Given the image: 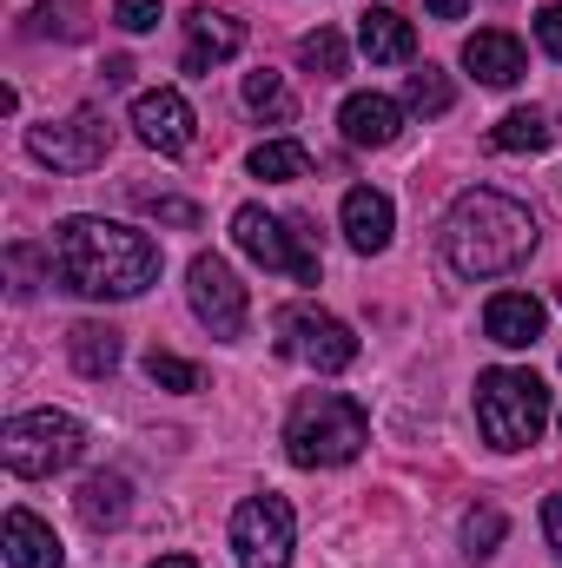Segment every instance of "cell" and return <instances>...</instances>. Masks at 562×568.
Listing matches in <instances>:
<instances>
[{
  "mask_svg": "<svg viewBox=\"0 0 562 568\" xmlns=\"http://www.w3.org/2000/svg\"><path fill=\"white\" fill-rule=\"evenodd\" d=\"M47 258L53 278L80 297H140L145 284H159V245L113 219H60Z\"/></svg>",
  "mask_w": 562,
  "mask_h": 568,
  "instance_id": "6da1fadb",
  "label": "cell"
},
{
  "mask_svg": "<svg viewBox=\"0 0 562 568\" xmlns=\"http://www.w3.org/2000/svg\"><path fill=\"white\" fill-rule=\"evenodd\" d=\"M536 252V212L516 205L510 192H463L443 219V258L456 278H510Z\"/></svg>",
  "mask_w": 562,
  "mask_h": 568,
  "instance_id": "7a4b0ae2",
  "label": "cell"
},
{
  "mask_svg": "<svg viewBox=\"0 0 562 568\" xmlns=\"http://www.w3.org/2000/svg\"><path fill=\"white\" fill-rule=\"evenodd\" d=\"M371 443V410L344 390H304L284 417V456L298 469H338Z\"/></svg>",
  "mask_w": 562,
  "mask_h": 568,
  "instance_id": "3957f363",
  "label": "cell"
},
{
  "mask_svg": "<svg viewBox=\"0 0 562 568\" xmlns=\"http://www.w3.org/2000/svg\"><path fill=\"white\" fill-rule=\"evenodd\" d=\"M550 424V390L536 371H483L476 377V429L490 449H530Z\"/></svg>",
  "mask_w": 562,
  "mask_h": 568,
  "instance_id": "277c9868",
  "label": "cell"
},
{
  "mask_svg": "<svg viewBox=\"0 0 562 568\" xmlns=\"http://www.w3.org/2000/svg\"><path fill=\"white\" fill-rule=\"evenodd\" d=\"M80 456H87V429L73 424L67 410H27V417H13V424L0 429V463L13 476H27V483L60 476Z\"/></svg>",
  "mask_w": 562,
  "mask_h": 568,
  "instance_id": "5b68a950",
  "label": "cell"
},
{
  "mask_svg": "<svg viewBox=\"0 0 562 568\" xmlns=\"http://www.w3.org/2000/svg\"><path fill=\"white\" fill-rule=\"evenodd\" d=\"M279 351L284 357H298L304 371H324V377H338V371L358 364V337H351V324L331 317V311H318V304H284L279 311Z\"/></svg>",
  "mask_w": 562,
  "mask_h": 568,
  "instance_id": "8992f818",
  "label": "cell"
},
{
  "mask_svg": "<svg viewBox=\"0 0 562 568\" xmlns=\"http://www.w3.org/2000/svg\"><path fill=\"white\" fill-rule=\"evenodd\" d=\"M291 542H298V516L284 496H245L232 509V556L239 568H291Z\"/></svg>",
  "mask_w": 562,
  "mask_h": 568,
  "instance_id": "52a82bcc",
  "label": "cell"
},
{
  "mask_svg": "<svg viewBox=\"0 0 562 568\" xmlns=\"http://www.w3.org/2000/svg\"><path fill=\"white\" fill-rule=\"evenodd\" d=\"M232 239H239V252H245L252 265H265V272H291V278L318 284V252L304 245L298 225L272 219L265 205H239V212H232Z\"/></svg>",
  "mask_w": 562,
  "mask_h": 568,
  "instance_id": "ba28073f",
  "label": "cell"
},
{
  "mask_svg": "<svg viewBox=\"0 0 562 568\" xmlns=\"http://www.w3.org/2000/svg\"><path fill=\"white\" fill-rule=\"evenodd\" d=\"M185 297H192V311H199V324H205L212 337H239L245 317H252L245 284H239V272H232L219 252H199V258L185 265Z\"/></svg>",
  "mask_w": 562,
  "mask_h": 568,
  "instance_id": "9c48e42d",
  "label": "cell"
},
{
  "mask_svg": "<svg viewBox=\"0 0 562 568\" xmlns=\"http://www.w3.org/2000/svg\"><path fill=\"white\" fill-rule=\"evenodd\" d=\"M27 152L40 159V165H53V172H93V165H107V152H113V126L87 106V113H73V120H47V126H27Z\"/></svg>",
  "mask_w": 562,
  "mask_h": 568,
  "instance_id": "30bf717a",
  "label": "cell"
},
{
  "mask_svg": "<svg viewBox=\"0 0 562 568\" xmlns=\"http://www.w3.org/2000/svg\"><path fill=\"white\" fill-rule=\"evenodd\" d=\"M192 106H185V93H172V87H152L133 100V133H140L152 152H185L192 145Z\"/></svg>",
  "mask_w": 562,
  "mask_h": 568,
  "instance_id": "8fae6325",
  "label": "cell"
},
{
  "mask_svg": "<svg viewBox=\"0 0 562 568\" xmlns=\"http://www.w3.org/2000/svg\"><path fill=\"white\" fill-rule=\"evenodd\" d=\"M239 47H245V20L199 7V13L185 20V53H179V67H185V73H212V67H225Z\"/></svg>",
  "mask_w": 562,
  "mask_h": 568,
  "instance_id": "7c38bea8",
  "label": "cell"
},
{
  "mask_svg": "<svg viewBox=\"0 0 562 568\" xmlns=\"http://www.w3.org/2000/svg\"><path fill=\"white\" fill-rule=\"evenodd\" d=\"M463 67H470L483 87H516L530 60H523V40H516L510 27H483V33L463 40Z\"/></svg>",
  "mask_w": 562,
  "mask_h": 568,
  "instance_id": "4fadbf2b",
  "label": "cell"
},
{
  "mask_svg": "<svg viewBox=\"0 0 562 568\" xmlns=\"http://www.w3.org/2000/svg\"><path fill=\"white\" fill-rule=\"evenodd\" d=\"M483 331H490V344H503V351H530V344L543 337V304H536L530 291H496V297L483 304Z\"/></svg>",
  "mask_w": 562,
  "mask_h": 568,
  "instance_id": "5bb4252c",
  "label": "cell"
},
{
  "mask_svg": "<svg viewBox=\"0 0 562 568\" xmlns=\"http://www.w3.org/2000/svg\"><path fill=\"white\" fill-rule=\"evenodd\" d=\"M0 549H7V562L13 568H60L67 562L60 536H53L33 509H7V523H0Z\"/></svg>",
  "mask_w": 562,
  "mask_h": 568,
  "instance_id": "9a60e30c",
  "label": "cell"
},
{
  "mask_svg": "<svg viewBox=\"0 0 562 568\" xmlns=\"http://www.w3.org/2000/svg\"><path fill=\"white\" fill-rule=\"evenodd\" d=\"M391 225H398V212H391V199L384 192H371V185H351L344 192V239H351V252H384L391 245Z\"/></svg>",
  "mask_w": 562,
  "mask_h": 568,
  "instance_id": "2e32d148",
  "label": "cell"
},
{
  "mask_svg": "<svg viewBox=\"0 0 562 568\" xmlns=\"http://www.w3.org/2000/svg\"><path fill=\"white\" fill-rule=\"evenodd\" d=\"M338 126H344L351 145H391L404 133V106L384 100V93H351V100L338 106Z\"/></svg>",
  "mask_w": 562,
  "mask_h": 568,
  "instance_id": "e0dca14e",
  "label": "cell"
},
{
  "mask_svg": "<svg viewBox=\"0 0 562 568\" xmlns=\"http://www.w3.org/2000/svg\"><path fill=\"white\" fill-rule=\"evenodd\" d=\"M358 47H364L378 67H404V60L418 53V27H411L404 13H391V7H371V13H358Z\"/></svg>",
  "mask_w": 562,
  "mask_h": 568,
  "instance_id": "ac0fdd59",
  "label": "cell"
},
{
  "mask_svg": "<svg viewBox=\"0 0 562 568\" xmlns=\"http://www.w3.org/2000/svg\"><path fill=\"white\" fill-rule=\"evenodd\" d=\"M73 509H80V523L93 536H107V529H120L133 516V483L127 476H87L80 496H73Z\"/></svg>",
  "mask_w": 562,
  "mask_h": 568,
  "instance_id": "d6986e66",
  "label": "cell"
},
{
  "mask_svg": "<svg viewBox=\"0 0 562 568\" xmlns=\"http://www.w3.org/2000/svg\"><path fill=\"white\" fill-rule=\"evenodd\" d=\"M67 357H73L80 377H113V371H120V331L87 317V324L67 331Z\"/></svg>",
  "mask_w": 562,
  "mask_h": 568,
  "instance_id": "ffe728a7",
  "label": "cell"
},
{
  "mask_svg": "<svg viewBox=\"0 0 562 568\" xmlns=\"http://www.w3.org/2000/svg\"><path fill=\"white\" fill-rule=\"evenodd\" d=\"M252 179H265V185H291V179H311V152L298 140H265L252 145Z\"/></svg>",
  "mask_w": 562,
  "mask_h": 568,
  "instance_id": "44dd1931",
  "label": "cell"
},
{
  "mask_svg": "<svg viewBox=\"0 0 562 568\" xmlns=\"http://www.w3.org/2000/svg\"><path fill=\"white\" fill-rule=\"evenodd\" d=\"M298 67H304V73H318V80H338V73L351 67V47H344V33H338V27H318V33H304V40H298Z\"/></svg>",
  "mask_w": 562,
  "mask_h": 568,
  "instance_id": "7402d4cb",
  "label": "cell"
},
{
  "mask_svg": "<svg viewBox=\"0 0 562 568\" xmlns=\"http://www.w3.org/2000/svg\"><path fill=\"white\" fill-rule=\"evenodd\" d=\"M490 145H496V152H543V145H550V120H543L536 106H516V113L496 120Z\"/></svg>",
  "mask_w": 562,
  "mask_h": 568,
  "instance_id": "603a6c76",
  "label": "cell"
},
{
  "mask_svg": "<svg viewBox=\"0 0 562 568\" xmlns=\"http://www.w3.org/2000/svg\"><path fill=\"white\" fill-rule=\"evenodd\" d=\"M245 106H252L259 120H272V126H291V120H298V100L284 93V80L279 73H265V67L245 73Z\"/></svg>",
  "mask_w": 562,
  "mask_h": 568,
  "instance_id": "cb8c5ba5",
  "label": "cell"
},
{
  "mask_svg": "<svg viewBox=\"0 0 562 568\" xmlns=\"http://www.w3.org/2000/svg\"><path fill=\"white\" fill-rule=\"evenodd\" d=\"M450 100H456V93H450L443 67H418V73L404 80V106L423 113V120H443V113H450Z\"/></svg>",
  "mask_w": 562,
  "mask_h": 568,
  "instance_id": "d4e9b609",
  "label": "cell"
},
{
  "mask_svg": "<svg viewBox=\"0 0 562 568\" xmlns=\"http://www.w3.org/2000/svg\"><path fill=\"white\" fill-rule=\"evenodd\" d=\"M145 377H152L159 390H179V397H185V390H205V371L185 364V357H172V351H152V357H145Z\"/></svg>",
  "mask_w": 562,
  "mask_h": 568,
  "instance_id": "484cf974",
  "label": "cell"
},
{
  "mask_svg": "<svg viewBox=\"0 0 562 568\" xmlns=\"http://www.w3.org/2000/svg\"><path fill=\"white\" fill-rule=\"evenodd\" d=\"M33 33L87 40V7H80V0H40V7H33Z\"/></svg>",
  "mask_w": 562,
  "mask_h": 568,
  "instance_id": "4316f807",
  "label": "cell"
},
{
  "mask_svg": "<svg viewBox=\"0 0 562 568\" xmlns=\"http://www.w3.org/2000/svg\"><path fill=\"white\" fill-rule=\"evenodd\" d=\"M503 536H510L503 509H490V503H483V509H470V516H463V549H470V556H496V542H503Z\"/></svg>",
  "mask_w": 562,
  "mask_h": 568,
  "instance_id": "83f0119b",
  "label": "cell"
},
{
  "mask_svg": "<svg viewBox=\"0 0 562 568\" xmlns=\"http://www.w3.org/2000/svg\"><path fill=\"white\" fill-rule=\"evenodd\" d=\"M145 219H159V225H179V232H192L199 225V205L192 199H140Z\"/></svg>",
  "mask_w": 562,
  "mask_h": 568,
  "instance_id": "f1b7e54d",
  "label": "cell"
},
{
  "mask_svg": "<svg viewBox=\"0 0 562 568\" xmlns=\"http://www.w3.org/2000/svg\"><path fill=\"white\" fill-rule=\"evenodd\" d=\"M113 27L120 33H152L159 27V0H113Z\"/></svg>",
  "mask_w": 562,
  "mask_h": 568,
  "instance_id": "f546056e",
  "label": "cell"
},
{
  "mask_svg": "<svg viewBox=\"0 0 562 568\" xmlns=\"http://www.w3.org/2000/svg\"><path fill=\"white\" fill-rule=\"evenodd\" d=\"M536 33H543V47L562 60V7H543V13H536Z\"/></svg>",
  "mask_w": 562,
  "mask_h": 568,
  "instance_id": "4dcf8cb0",
  "label": "cell"
},
{
  "mask_svg": "<svg viewBox=\"0 0 562 568\" xmlns=\"http://www.w3.org/2000/svg\"><path fill=\"white\" fill-rule=\"evenodd\" d=\"M543 536H550V549L562 556V489L550 496V503H543Z\"/></svg>",
  "mask_w": 562,
  "mask_h": 568,
  "instance_id": "1f68e13d",
  "label": "cell"
},
{
  "mask_svg": "<svg viewBox=\"0 0 562 568\" xmlns=\"http://www.w3.org/2000/svg\"><path fill=\"white\" fill-rule=\"evenodd\" d=\"M430 7V20H463L470 13V0H423Z\"/></svg>",
  "mask_w": 562,
  "mask_h": 568,
  "instance_id": "d6a6232c",
  "label": "cell"
},
{
  "mask_svg": "<svg viewBox=\"0 0 562 568\" xmlns=\"http://www.w3.org/2000/svg\"><path fill=\"white\" fill-rule=\"evenodd\" d=\"M152 568H199V562H192V556H159Z\"/></svg>",
  "mask_w": 562,
  "mask_h": 568,
  "instance_id": "836d02e7",
  "label": "cell"
}]
</instances>
